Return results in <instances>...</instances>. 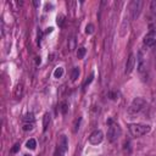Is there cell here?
I'll return each instance as SVG.
<instances>
[{
	"mask_svg": "<svg viewBox=\"0 0 156 156\" xmlns=\"http://www.w3.org/2000/svg\"><path fill=\"white\" fill-rule=\"evenodd\" d=\"M138 68H139L140 72L145 68V65H144V57H143V54H141V52H139V56H138Z\"/></svg>",
	"mask_w": 156,
	"mask_h": 156,
	"instance_id": "obj_10",
	"label": "cell"
},
{
	"mask_svg": "<svg viewBox=\"0 0 156 156\" xmlns=\"http://www.w3.org/2000/svg\"><path fill=\"white\" fill-rule=\"evenodd\" d=\"M85 52H87V49L85 48H78V50H77V57L78 58H83L84 57V55H85Z\"/></svg>",
	"mask_w": 156,
	"mask_h": 156,
	"instance_id": "obj_13",
	"label": "cell"
},
{
	"mask_svg": "<svg viewBox=\"0 0 156 156\" xmlns=\"http://www.w3.org/2000/svg\"><path fill=\"white\" fill-rule=\"evenodd\" d=\"M85 33H87V34H93V33H94V24H93V23L87 24V27H85Z\"/></svg>",
	"mask_w": 156,
	"mask_h": 156,
	"instance_id": "obj_16",
	"label": "cell"
},
{
	"mask_svg": "<svg viewBox=\"0 0 156 156\" xmlns=\"http://www.w3.org/2000/svg\"><path fill=\"white\" fill-rule=\"evenodd\" d=\"M63 16L62 15H60V16H57V20H56V23H57V26L58 27H62V24H63Z\"/></svg>",
	"mask_w": 156,
	"mask_h": 156,
	"instance_id": "obj_20",
	"label": "cell"
},
{
	"mask_svg": "<svg viewBox=\"0 0 156 156\" xmlns=\"http://www.w3.org/2000/svg\"><path fill=\"white\" fill-rule=\"evenodd\" d=\"M134 66H135V56L133 54H130L127 60V63H126V73H130L133 71Z\"/></svg>",
	"mask_w": 156,
	"mask_h": 156,
	"instance_id": "obj_7",
	"label": "cell"
},
{
	"mask_svg": "<svg viewBox=\"0 0 156 156\" xmlns=\"http://www.w3.org/2000/svg\"><path fill=\"white\" fill-rule=\"evenodd\" d=\"M69 49H71V50L74 49V38H71V45H69Z\"/></svg>",
	"mask_w": 156,
	"mask_h": 156,
	"instance_id": "obj_24",
	"label": "cell"
},
{
	"mask_svg": "<svg viewBox=\"0 0 156 156\" xmlns=\"http://www.w3.org/2000/svg\"><path fill=\"white\" fill-rule=\"evenodd\" d=\"M23 121H24V122H30V123H33V121H34V115H33L32 112L24 115V116H23Z\"/></svg>",
	"mask_w": 156,
	"mask_h": 156,
	"instance_id": "obj_14",
	"label": "cell"
},
{
	"mask_svg": "<svg viewBox=\"0 0 156 156\" xmlns=\"http://www.w3.org/2000/svg\"><path fill=\"white\" fill-rule=\"evenodd\" d=\"M104 140V133L100 129H95L90 135H89V143L93 145H98Z\"/></svg>",
	"mask_w": 156,
	"mask_h": 156,
	"instance_id": "obj_6",
	"label": "cell"
},
{
	"mask_svg": "<svg viewBox=\"0 0 156 156\" xmlns=\"http://www.w3.org/2000/svg\"><path fill=\"white\" fill-rule=\"evenodd\" d=\"M78 76H79V68H78V67H74V68L72 69V73H71V79L74 82V80H77Z\"/></svg>",
	"mask_w": 156,
	"mask_h": 156,
	"instance_id": "obj_11",
	"label": "cell"
},
{
	"mask_svg": "<svg viewBox=\"0 0 156 156\" xmlns=\"http://www.w3.org/2000/svg\"><path fill=\"white\" fill-rule=\"evenodd\" d=\"M50 32H52V28L50 27V28H48V30H46V33H50Z\"/></svg>",
	"mask_w": 156,
	"mask_h": 156,
	"instance_id": "obj_26",
	"label": "cell"
},
{
	"mask_svg": "<svg viewBox=\"0 0 156 156\" xmlns=\"http://www.w3.org/2000/svg\"><path fill=\"white\" fill-rule=\"evenodd\" d=\"M67 146H68V143H67L66 136L61 135L58 144H57V147H56V151H55V156H63L65 152L67 151Z\"/></svg>",
	"mask_w": 156,
	"mask_h": 156,
	"instance_id": "obj_5",
	"label": "cell"
},
{
	"mask_svg": "<svg viewBox=\"0 0 156 156\" xmlns=\"http://www.w3.org/2000/svg\"><path fill=\"white\" fill-rule=\"evenodd\" d=\"M108 96H110L112 100H116V99H117V96H118V94H116V93H112V91H111V93H108Z\"/></svg>",
	"mask_w": 156,
	"mask_h": 156,
	"instance_id": "obj_22",
	"label": "cell"
},
{
	"mask_svg": "<svg viewBox=\"0 0 156 156\" xmlns=\"http://www.w3.org/2000/svg\"><path fill=\"white\" fill-rule=\"evenodd\" d=\"M26 146H27L28 149H30V150H34L35 146H37V141H35L34 139H29V140H27Z\"/></svg>",
	"mask_w": 156,
	"mask_h": 156,
	"instance_id": "obj_12",
	"label": "cell"
},
{
	"mask_svg": "<svg viewBox=\"0 0 156 156\" xmlns=\"http://www.w3.org/2000/svg\"><path fill=\"white\" fill-rule=\"evenodd\" d=\"M60 110H61V113H66L67 112V110H68V104L67 102H62L61 105H60Z\"/></svg>",
	"mask_w": 156,
	"mask_h": 156,
	"instance_id": "obj_17",
	"label": "cell"
},
{
	"mask_svg": "<svg viewBox=\"0 0 156 156\" xmlns=\"http://www.w3.org/2000/svg\"><path fill=\"white\" fill-rule=\"evenodd\" d=\"M23 156H30V155H23Z\"/></svg>",
	"mask_w": 156,
	"mask_h": 156,
	"instance_id": "obj_27",
	"label": "cell"
},
{
	"mask_svg": "<svg viewBox=\"0 0 156 156\" xmlns=\"http://www.w3.org/2000/svg\"><path fill=\"white\" fill-rule=\"evenodd\" d=\"M129 132L133 136H141L151 130V127L147 124H140V123H132L128 126Z\"/></svg>",
	"mask_w": 156,
	"mask_h": 156,
	"instance_id": "obj_1",
	"label": "cell"
},
{
	"mask_svg": "<svg viewBox=\"0 0 156 156\" xmlns=\"http://www.w3.org/2000/svg\"><path fill=\"white\" fill-rule=\"evenodd\" d=\"M93 78H94V73H91V74L89 76V78H88V79L84 82V84H83V88H84V89H85V88H87V87H88V85H89V84L93 82Z\"/></svg>",
	"mask_w": 156,
	"mask_h": 156,
	"instance_id": "obj_18",
	"label": "cell"
},
{
	"mask_svg": "<svg viewBox=\"0 0 156 156\" xmlns=\"http://www.w3.org/2000/svg\"><path fill=\"white\" fill-rule=\"evenodd\" d=\"M35 62H37V65H39L40 63V57H37V61Z\"/></svg>",
	"mask_w": 156,
	"mask_h": 156,
	"instance_id": "obj_25",
	"label": "cell"
},
{
	"mask_svg": "<svg viewBox=\"0 0 156 156\" xmlns=\"http://www.w3.org/2000/svg\"><path fill=\"white\" fill-rule=\"evenodd\" d=\"M49 123H50V115L46 112V113L44 115V117H43V130H44V132L48 129Z\"/></svg>",
	"mask_w": 156,
	"mask_h": 156,
	"instance_id": "obj_9",
	"label": "cell"
},
{
	"mask_svg": "<svg viewBox=\"0 0 156 156\" xmlns=\"http://www.w3.org/2000/svg\"><path fill=\"white\" fill-rule=\"evenodd\" d=\"M150 10L154 15H156V0H152L151 4H150Z\"/></svg>",
	"mask_w": 156,
	"mask_h": 156,
	"instance_id": "obj_19",
	"label": "cell"
},
{
	"mask_svg": "<svg viewBox=\"0 0 156 156\" xmlns=\"http://www.w3.org/2000/svg\"><path fill=\"white\" fill-rule=\"evenodd\" d=\"M155 43H156V35H155L154 32H151V33H149L147 35H145V38H144V44H145L146 46H152V45H155Z\"/></svg>",
	"mask_w": 156,
	"mask_h": 156,
	"instance_id": "obj_8",
	"label": "cell"
},
{
	"mask_svg": "<svg viewBox=\"0 0 156 156\" xmlns=\"http://www.w3.org/2000/svg\"><path fill=\"white\" fill-rule=\"evenodd\" d=\"M145 107H146V101H145L143 98H135V99L132 101V104L129 105L128 112L132 113V115H135V113L141 112Z\"/></svg>",
	"mask_w": 156,
	"mask_h": 156,
	"instance_id": "obj_2",
	"label": "cell"
},
{
	"mask_svg": "<svg viewBox=\"0 0 156 156\" xmlns=\"http://www.w3.org/2000/svg\"><path fill=\"white\" fill-rule=\"evenodd\" d=\"M18 149H20V145H18V144H16V145H15V146L12 147L11 152H13V154H15V152H17V151H18Z\"/></svg>",
	"mask_w": 156,
	"mask_h": 156,
	"instance_id": "obj_23",
	"label": "cell"
},
{
	"mask_svg": "<svg viewBox=\"0 0 156 156\" xmlns=\"http://www.w3.org/2000/svg\"><path fill=\"white\" fill-rule=\"evenodd\" d=\"M108 123H111V126L108 127V130H107V139H108V141L113 143V141H116V140L121 136L122 130H121V127H119L118 124L112 123L111 119L108 121Z\"/></svg>",
	"mask_w": 156,
	"mask_h": 156,
	"instance_id": "obj_3",
	"label": "cell"
},
{
	"mask_svg": "<svg viewBox=\"0 0 156 156\" xmlns=\"http://www.w3.org/2000/svg\"><path fill=\"white\" fill-rule=\"evenodd\" d=\"M141 5H143V1H140V0H133L129 4V12H130V17L133 20H135L139 16L140 10H141Z\"/></svg>",
	"mask_w": 156,
	"mask_h": 156,
	"instance_id": "obj_4",
	"label": "cell"
},
{
	"mask_svg": "<svg viewBox=\"0 0 156 156\" xmlns=\"http://www.w3.org/2000/svg\"><path fill=\"white\" fill-rule=\"evenodd\" d=\"M33 129V123H26L23 126V130H30Z\"/></svg>",
	"mask_w": 156,
	"mask_h": 156,
	"instance_id": "obj_21",
	"label": "cell"
},
{
	"mask_svg": "<svg viewBox=\"0 0 156 156\" xmlns=\"http://www.w3.org/2000/svg\"><path fill=\"white\" fill-rule=\"evenodd\" d=\"M62 74H63V68H62V67H57V68L54 71V77H55V78H60Z\"/></svg>",
	"mask_w": 156,
	"mask_h": 156,
	"instance_id": "obj_15",
	"label": "cell"
}]
</instances>
